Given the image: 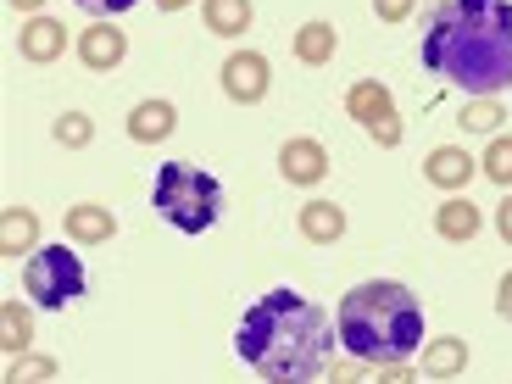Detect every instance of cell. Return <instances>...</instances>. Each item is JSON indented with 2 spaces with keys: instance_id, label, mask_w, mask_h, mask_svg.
<instances>
[{
  "instance_id": "6da1fadb",
  "label": "cell",
  "mask_w": 512,
  "mask_h": 384,
  "mask_svg": "<svg viewBox=\"0 0 512 384\" xmlns=\"http://www.w3.org/2000/svg\"><path fill=\"white\" fill-rule=\"evenodd\" d=\"M418 56L468 95L512 90V0H440L423 23Z\"/></svg>"
},
{
  "instance_id": "7a4b0ae2",
  "label": "cell",
  "mask_w": 512,
  "mask_h": 384,
  "mask_svg": "<svg viewBox=\"0 0 512 384\" xmlns=\"http://www.w3.org/2000/svg\"><path fill=\"white\" fill-rule=\"evenodd\" d=\"M334 329L340 323L295 290H268L245 307L240 329H234V357L273 384H301L323 379L334 357Z\"/></svg>"
},
{
  "instance_id": "3957f363",
  "label": "cell",
  "mask_w": 512,
  "mask_h": 384,
  "mask_svg": "<svg viewBox=\"0 0 512 384\" xmlns=\"http://www.w3.org/2000/svg\"><path fill=\"white\" fill-rule=\"evenodd\" d=\"M340 346L368 368L423 351V301L396 279H368L340 301Z\"/></svg>"
},
{
  "instance_id": "277c9868",
  "label": "cell",
  "mask_w": 512,
  "mask_h": 384,
  "mask_svg": "<svg viewBox=\"0 0 512 384\" xmlns=\"http://www.w3.org/2000/svg\"><path fill=\"white\" fill-rule=\"evenodd\" d=\"M151 206L156 218H167L179 234H206L223 212V184L218 173H206L195 162H162L151 184Z\"/></svg>"
},
{
  "instance_id": "5b68a950",
  "label": "cell",
  "mask_w": 512,
  "mask_h": 384,
  "mask_svg": "<svg viewBox=\"0 0 512 384\" xmlns=\"http://www.w3.org/2000/svg\"><path fill=\"white\" fill-rule=\"evenodd\" d=\"M23 284H28V301L45 312L67 307V301H78V295L90 290V273H84V262H78L73 245H45V251L28 256V268H23Z\"/></svg>"
},
{
  "instance_id": "8992f818",
  "label": "cell",
  "mask_w": 512,
  "mask_h": 384,
  "mask_svg": "<svg viewBox=\"0 0 512 384\" xmlns=\"http://www.w3.org/2000/svg\"><path fill=\"white\" fill-rule=\"evenodd\" d=\"M218 84H223V95H229L234 106H256L273 84V67H268L262 51H229L223 67H218Z\"/></svg>"
},
{
  "instance_id": "52a82bcc",
  "label": "cell",
  "mask_w": 512,
  "mask_h": 384,
  "mask_svg": "<svg viewBox=\"0 0 512 384\" xmlns=\"http://www.w3.org/2000/svg\"><path fill=\"white\" fill-rule=\"evenodd\" d=\"M279 179L301 184V190H312V184L329 179V151H323V140H312V134H290V140L279 145Z\"/></svg>"
},
{
  "instance_id": "ba28073f",
  "label": "cell",
  "mask_w": 512,
  "mask_h": 384,
  "mask_svg": "<svg viewBox=\"0 0 512 384\" xmlns=\"http://www.w3.org/2000/svg\"><path fill=\"white\" fill-rule=\"evenodd\" d=\"M423 179L435 184V190L457 195V190H468V184L479 179V162L462 151V145H435V151L423 156Z\"/></svg>"
},
{
  "instance_id": "9c48e42d",
  "label": "cell",
  "mask_w": 512,
  "mask_h": 384,
  "mask_svg": "<svg viewBox=\"0 0 512 384\" xmlns=\"http://www.w3.org/2000/svg\"><path fill=\"white\" fill-rule=\"evenodd\" d=\"M123 56H128L123 28H112V23H90L84 34H78V62L90 67V73H112V67H123Z\"/></svg>"
},
{
  "instance_id": "30bf717a",
  "label": "cell",
  "mask_w": 512,
  "mask_h": 384,
  "mask_svg": "<svg viewBox=\"0 0 512 384\" xmlns=\"http://www.w3.org/2000/svg\"><path fill=\"white\" fill-rule=\"evenodd\" d=\"M346 117L362 128H379L384 117H396V95H390V84H379V78H357L346 90Z\"/></svg>"
},
{
  "instance_id": "8fae6325",
  "label": "cell",
  "mask_w": 512,
  "mask_h": 384,
  "mask_svg": "<svg viewBox=\"0 0 512 384\" xmlns=\"http://www.w3.org/2000/svg\"><path fill=\"white\" fill-rule=\"evenodd\" d=\"M67 51V28L56 23V17H28L23 23V34H17V56L23 62H56V56Z\"/></svg>"
},
{
  "instance_id": "7c38bea8",
  "label": "cell",
  "mask_w": 512,
  "mask_h": 384,
  "mask_svg": "<svg viewBox=\"0 0 512 384\" xmlns=\"http://www.w3.org/2000/svg\"><path fill=\"white\" fill-rule=\"evenodd\" d=\"M128 140L134 145H162L173 128H179V106L173 101H140L134 112H128Z\"/></svg>"
},
{
  "instance_id": "4fadbf2b",
  "label": "cell",
  "mask_w": 512,
  "mask_h": 384,
  "mask_svg": "<svg viewBox=\"0 0 512 384\" xmlns=\"http://www.w3.org/2000/svg\"><path fill=\"white\" fill-rule=\"evenodd\" d=\"M67 240L73 245H106L117 234V212L112 206H95V201H78V206H67Z\"/></svg>"
},
{
  "instance_id": "5bb4252c",
  "label": "cell",
  "mask_w": 512,
  "mask_h": 384,
  "mask_svg": "<svg viewBox=\"0 0 512 384\" xmlns=\"http://www.w3.org/2000/svg\"><path fill=\"white\" fill-rule=\"evenodd\" d=\"M290 51H295V62L323 67V62H334V51H340V34H334V23H329V17H312V23H301V28H295Z\"/></svg>"
},
{
  "instance_id": "9a60e30c",
  "label": "cell",
  "mask_w": 512,
  "mask_h": 384,
  "mask_svg": "<svg viewBox=\"0 0 512 384\" xmlns=\"http://www.w3.org/2000/svg\"><path fill=\"white\" fill-rule=\"evenodd\" d=\"M479 206L468 201V195H446V201H440V212H435V234L440 240H451V245H468L479 234Z\"/></svg>"
},
{
  "instance_id": "2e32d148",
  "label": "cell",
  "mask_w": 512,
  "mask_h": 384,
  "mask_svg": "<svg viewBox=\"0 0 512 384\" xmlns=\"http://www.w3.org/2000/svg\"><path fill=\"white\" fill-rule=\"evenodd\" d=\"M468 357H474V351H468V340L440 334V340H429V346H423V373H429V379H462V373H468Z\"/></svg>"
},
{
  "instance_id": "e0dca14e",
  "label": "cell",
  "mask_w": 512,
  "mask_h": 384,
  "mask_svg": "<svg viewBox=\"0 0 512 384\" xmlns=\"http://www.w3.org/2000/svg\"><path fill=\"white\" fill-rule=\"evenodd\" d=\"M34 240H39V218L28 206H6V212H0V256L17 262L23 251H34Z\"/></svg>"
},
{
  "instance_id": "ac0fdd59",
  "label": "cell",
  "mask_w": 512,
  "mask_h": 384,
  "mask_svg": "<svg viewBox=\"0 0 512 384\" xmlns=\"http://www.w3.org/2000/svg\"><path fill=\"white\" fill-rule=\"evenodd\" d=\"M201 17L218 39H240L245 28L256 23V6L251 0H201Z\"/></svg>"
},
{
  "instance_id": "d6986e66",
  "label": "cell",
  "mask_w": 512,
  "mask_h": 384,
  "mask_svg": "<svg viewBox=\"0 0 512 384\" xmlns=\"http://www.w3.org/2000/svg\"><path fill=\"white\" fill-rule=\"evenodd\" d=\"M295 223H301V240H312V245H334L346 234V212L334 201H307Z\"/></svg>"
},
{
  "instance_id": "ffe728a7",
  "label": "cell",
  "mask_w": 512,
  "mask_h": 384,
  "mask_svg": "<svg viewBox=\"0 0 512 384\" xmlns=\"http://www.w3.org/2000/svg\"><path fill=\"white\" fill-rule=\"evenodd\" d=\"M28 346H34V312L23 301H0V351L23 357Z\"/></svg>"
},
{
  "instance_id": "44dd1931",
  "label": "cell",
  "mask_w": 512,
  "mask_h": 384,
  "mask_svg": "<svg viewBox=\"0 0 512 384\" xmlns=\"http://www.w3.org/2000/svg\"><path fill=\"white\" fill-rule=\"evenodd\" d=\"M462 134H496V128H507V106L496 101V95H479V101L462 106Z\"/></svg>"
},
{
  "instance_id": "7402d4cb",
  "label": "cell",
  "mask_w": 512,
  "mask_h": 384,
  "mask_svg": "<svg viewBox=\"0 0 512 384\" xmlns=\"http://www.w3.org/2000/svg\"><path fill=\"white\" fill-rule=\"evenodd\" d=\"M479 173H485L490 184H501V190H512V134H490L485 156H479Z\"/></svg>"
},
{
  "instance_id": "603a6c76",
  "label": "cell",
  "mask_w": 512,
  "mask_h": 384,
  "mask_svg": "<svg viewBox=\"0 0 512 384\" xmlns=\"http://www.w3.org/2000/svg\"><path fill=\"white\" fill-rule=\"evenodd\" d=\"M51 134H56V145H67V151H84V145L95 140V123H90V112H62L51 123Z\"/></svg>"
},
{
  "instance_id": "cb8c5ba5",
  "label": "cell",
  "mask_w": 512,
  "mask_h": 384,
  "mask_svg": "<svg viewBox=\"0 0 512 384\" xmlns=\"http://www.w3.org/2000/svg\"><path fill=\"white\" fill-rule=\"evenodd\" d=\"M56 373H62V362H56V357H28V351H23V357L6 362V379H12V384H23V379H56Z\"/></svg>"
},
{
  "instance_id": "d4e9b609",
  "label": "cell",
  "mask_w": 512,
  "mask_h": 384,
  "mask_svg": "<svg viewBox=\"0 0 512 384\" xmlns=\"http://www.w3.org/2000/svg\"><path fill=\"white\" fill-rule=\"evenodd\" d=\"M73 6H84V12L95 17V23H106V17H117V12H134L140 0H73Z\"/></svg>"
},
{
  "instance_id": "484cf974",
  "label": "cell",
  "mask_w": 512,
  "mask_h": 384,
  "mask_svg": "<svg viewBox=\"0 0 512 384\" xmlns=\"http://www.w3.org/2000/svg\"><path fill=\"white\" fill-rule=\"evenodd\" d=\"M412 6H418V0H373V17H379V23H407Z\"/></svg>"
},
{
  "instance_id": "4316f807",
  "label": "cell",
  "mask_w": 512,
  "mask_h": 384,
  "mask_svg": "<svg viewBox=\"0 0 512 384\" xmlns=\"http://www.w3.org/2000/svg\"><path fill=\"white\" fill-rule=\"evenodd\" d=\"M368 134H373V145L396 151V145H401V117H384V123H379V128H368Z\"/></svg>"
},
{
  "instance_id": "83f0119b",
  "label": "cell",
  "mask_w": 512,
  "mask_h": 384,
  "mask_svg": "<svg viewBox=\"0 0 512 384\" xmlns=\"http://www.w3.org/2000/svg\"><path fill=\"white\" fill-rule=\"evenodd\" d=\"M496 312L512 323V273H501V284H496Z\"/></svg>"
},
{
  "instance_id": "f1b7e54d",
  "label": "cell",
  "mask_w": 512,
  "mask_h": 384,
  "mask_svg": "<svg viewBox=\"0 0 512 384\" xmlns=\"http://www.w3.org/2000/svg\"><path fill=\"white\" fill-rule=\"evenodd\" d=\"M496 234H501V240L512 245V195H507V201L496 206Z\"/></svg>"
},
{
  "instance_id": "f546056e",
  "label": "cell",
  "mask_w": 512,
  "mask_h": 384,
  "mask_svg": "<svg viewBox=\"0 0 512 384\" xmlns=\"http://www.w3.org/2000/svg\"><path fill=\"white\" fill-rule=\"evenodd\" d=\"M6 6H12V12H28V17H39V6H45V0H6Z\"/></svg>"
},
{
  "instance_id": "4dcf8cb0",
  "label": "cell",
  "mask_w": 512,
  "mask_h": 384,
  "mask_svg": "<svg viewBox=\"0 0 512 384\" xmlns=\"http://www.w3.org/2000/svg\"><path fill=\"white\" fill-rule=\"evenodd\" d=\"M162 12H184V6H195V0H156Z\"/></svg>"
}]
</instances>
